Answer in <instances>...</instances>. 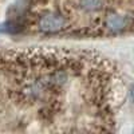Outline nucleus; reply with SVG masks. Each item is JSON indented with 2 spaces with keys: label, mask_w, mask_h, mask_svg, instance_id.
<instances>
[{
  "label": "nucleus",
  "mask_w": 134,
  "mask_h": 134,
  "mask_svg": "<svg viewBox=\"0 0 134 134\" xmlns=\"http://www.w3.org/2000/svg\"><path fill=\"white\" fill-rule=\"evenodd\" d=\"M129 103V76L99 52L0 47V133L118 131Z\"/></svg>",
  "instance_id": "nucleus-1"
},
{
  "label": "nucleus",
  "mask_w": 134,
  "mask_h": 134,
  "mask_svg": "<svg viewBox=\"0 0 134 134\" xmlns=\"http://www.w3.org/2000/svg\"><path fill=\"white\" fill-rule=\"evenodd\" d=\"M134 0H19L9 28L16 35L109 39L133 32Z\"/></svg>",
  "instance_id": "nucleus-2"
},
{
  "label": "nucleus",
  "mask_w": 134,
  "mask_h": 134,
  "mask_svg": "<svg viewBox=\"0 0 134 134\" xmlns=\"http://www.w3.org/2000/svg\"><path fill=\"white\" fill-rule=\"evenodd\" d=\"M2 3H3V0H0V4H2Z\"/></svg>",
  "instance_id": "nucleus-3"
}]
</instances>
